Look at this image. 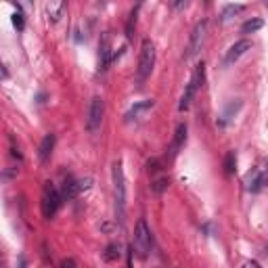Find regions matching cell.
I'll return each instance as SVG.
<instances>
[{"label":"cell","instance_id":"1","mask_svg":"<svg viewBox=\"0 0 268 268\" xmlns=\"http://www.w3.org/2000/svg\"><path fill=\"white\" fill-rule=\"evenodd\" d=\"M113 174V199H115V218L120 224L126 218V180H124V168L122 162H115L111 168Z\"/></svg>","mask_w":268,"mask_h":268},{"label":"cell","instance_id":"2","mask_svg":"<svg viewBox=\"0 0 268 268\" xmlns=\"http://www.w3.org/2000/svg\"><path fill=\"white\" fill-rule=\"evenodd\" d=\"M155 65V46L151 40H142L140 46V57H138V67H136V84L138 88L147 82V78L151 76Z\"/></svg>","mask_w":268,"mask_h":268},{"label":"cell","instance_id":"3","mask_svg":"<svg viewBox=\"0 0 268 268\" xmlns=\"http://www.w3.org/2000/svg\"><path fill=\"white\" fill-rule=\"evenodd\" d=\"M151 247H153V235L151 228L147 226V220L140 218L134 226V237H132V252H136L140 258H147Z\"/></svg>","mask_w":268,"mask_h":268},{"label":"cell","instance_id":"4","mask_svg":"<svg viewBox=\"0 0 268 268\" xmlns=\"http://www.w3.org/2000/svg\"><path fill=\"white\" fill-rule=\"evenodd\" d=\"M203 78H205V65L199 63L197 67H195V74H193V78H191V82L186 84L184 92H182V96H180V103H178V111H186V109L191 107L195 94H197V90L203 86Z\"/></svg>","mask_w":268,"mask_h":268},{"label":"cell","instance_id":"5","mask_svg":"<svg viewBox=\"0 0 268 268\" xmlns=\"http://www.w3.org/2000/svg\"><path fill=\"white\" fill-rule=\"evenodd\" d=\"M61 201H63V195H61L50 182L44 184V191H42V214H44V218L50 220L52 216H55L61 208Z\"/></svg>","mask_w":268,"mask_h":268},{"label":"cell","instance_id":"6","mask_svg":"<svg viewBox=\"0 0 268 268\" xmlns=\"http://www.w3.org/2000/svg\"><path fill=\"white\" fill-rule=\"evenodd\" d=\"M103 115H105V101L101 96H92L90 107H88V118H86V128L88 132H96L103 124Z\"/></svg>","mask_w":268,"mask_h":268},{"label":"cell","instance_id":"7","mask_svg":"<svg viewBox=\"0 0 268 268\" xmlns=\"http://www.w3.org/2000/svg\"><path fill=\"white\" fill-rule=\"evenodd\" d=\"M205 30H208V21H199L191 32V40H189V48L184 52V59H193L197 52L201 50V44L205 38Z\"/></svg>","mask_w":268,"mask_h":268},{"label":"cell","instance_id":"8","mask_svg":"<svg viewBox=\"0 0 268 268\" xmlns=\"http://www.w3.org/2000/svg\"><path fill=\"white\" fill-rule=\"evenodd\" d=\"M249 48H252V42H249V40H239V42H235L233 46L228 48V52H226V57H224V65H233L235 61H239V59L243 57Z\"/></svg>","mask_w":268,"mask_h":268},{"label":"cell","instance_id":"9","mask_svg":"<svg viewBox=\"0 0 268 268\" xmlns=\"http://www.w3.org/2000/svg\"><path fill=\"white\" fill-rule=\"evenodd\" d=\"M245 184H247V191H252V193H260V191L264 189V184H266V174L262 172L260 168H254L252 172L247 174Z\"/></svg>","mask_w":268,"mask_h":268},{"label":"cell","instance_id":"10","mask_svg":"<svg viewBox=\"0 0 268 268\" xmlns=\"http://www.w3.org/2000/svg\"><path fill=\"white\" fill-rule=\"evenodd\" d=\"M153 105H155V101H153V99H147V101H138V103H134V105L130 107V109H128V113L124 115V120H126V122L138 120L140 115L145 113V111H149V109H151V107H153Z\"/></svg>","mask_w":268,"mask_h":268},{"label":"cell","instance_id":"11","mask_svg":"<svg viewBox=\"0 0 268 268\" xmlns=\"http://www.w3.org/2000/svg\"><path fill=\"white\" fill-rule=\"evenodd\" d=\"M184 142H186V124H180L174 130V138H172V145H170V157H176L178 151L184 147Z\"/></svg>","mask_w":268,"mask_h":268},{"label":"cell","instance_id":"12","mask_svg":"<svg viewBox=\"0 0 268 268\" xmlns=\"http://www.w3.org/2000/svg\"><path fill=\"white\" fill-rule=\"evenodd\" d=\"M55 142H57L55 134H46V136L42 138L40 147H38V157H40V162H42V164H46L48 159H50L52 149H55Z\"/></svg>","mask_w":268,"mask_h":268},{"label":"cell","instance_id":"13","mask_svg":"<svg viewBox=\"0 0 268 268\" xmlns=\"http://www.w3.org/2000/svg\"><path fill=\"white\" fill-rule=\"evenodd\" d=\"M99 67L101 69H107L109 67V63H111V44H109V36H103V40H101V46H99Z\"/></svg>","mask_w":268,"mask_h":268},{"label":"cell","instance_id":"14","mask_svg":"<svg viewBox=\"0 0 268 268\" xmlns=\"http://www.w3.org/2000/svg\"><path fill=\"white\" fill-rule=\"evenodd\" d=\"M80 193H82V186H80V180H74V178H67L65 184H63V191H61V195H63V199L71 201V199H76Z\"/></svg>","mask_w":268,"mask_h":268},{"label":"cell","instance_id":"15","mask_svg":"<svg viewBox=\"0 0 268 268\" xmlns=\"http://www.w3.org/2000/svg\"><path fill=\"white\" fill-rule=\"evenodd\" d=\"M65 8H67L65 2H48V4H46V15H48V19H50L52 23H57L61 17H63Z\"/></svg>","mask_w":268,"mask_h":268},{"label":"cell","instance_id":"16","mask_svg":"<svg viewBox=\"0 0 268 268\" xmlns=\"http://www.w3.org/2000/svg\"><path fill=\"white\" fill-rule=\"evenodd\" d=\"M241 99H235V101H230L228 105H226V109H224V113L220 115V126H226V122L230 120V118H235V113L241 109Z\"/></svg>","mask_w":268,"mask_h":268},{"label":"cell","instance_id":"17","mask_svg":"<svg viewBox=\"0 0 268 268\" xmlns=\"http://www.w3.org/2000/svg\"><path fill=\"white\" fill-rule=\"evenodd\" d=\"M243 4H228L226 8H224V11H222V21H228L230 19V17H233V15H237V13H241V11H243Z\"/></svg>","mask_w":268,"mask_h":268},{"label":"cell","instance_id":"18","mask_svg":"<svg viewBox=\"0 0 268 268\" xmlns=\"http://www.w3.org/2000/svg\"><path fill=\"white\" fill-rule=\"evenodd\" d=\"M262 19H249V21H245L243 23V28H241V32H243V34H252V32H258V30H260L262 28Z\"/></svg>","mask_w":268,"mask_h":268},{"label":"cell","instance_id":"19","mask_svg":"<svg viewBox=\"0 0 268 268\" xmlns=\"http://www.w3.org/2000/svg\"><path fill=\"white\" fill-rule=\"evenodd\" d=\"M138 8H140V6L132 8L130 19H128V23H126V36H128V38H132V36H134V28H136V15H138Z\"/></svg>","mask_w":268,"mask_h":268},{"label":"cell","instance_id":"20","mask_svg":"<svg viewBox=\"0 0 268 268\" xmlns=\"http://www.w3.org/2000/svg\"><path fill=\"white\" fill-rule=\"evenodd\" d=\"M118 258H120V245H118V243H111V245H107V252H105V260L113 262V260H118Z\"/></svg>","mask_w":268,"mask_h":268},{"label":"cell","instance_id":"21","mask_svg":"<svg viewBox=\"0 0 268 268\" xmlns=\"http://www.w3.org/2000/svg\"><path fill=\"white\" fill-rule=\"evenodd\" d=\"M224 168H226V174H233L235 170H237V157H235V151H228V153H226Z\"/></svg>","mask_w":268,"mask_h":268},{"label":"cell","instance_id":"22","mask_svg":"<svg viewBox=\"0 0 268 268\" xmlns=\"http://www.w3.org/2000/svg\"><path fill=\"white\" fill-rule=\"evenodd\" d=\"M168 184H170V180L166 176H162V178H155L153 184H151V189H153V193H162V191L168 189Z\"/></svg>","mask_w":268,"mask_h":268},{"label":"cell","instance_id":"23","mask_svg":"<svg viewBox=\"0 0 268 268\" xmlns=\"http://www.w3.org/2000/svg\"><path fill=\"white\" fill-rule=\"evenodd\" d=\"M13 23H15V28L19 30V32L25 28V19H23V13H21L19 6H17V11H15V15H13Z\"/></svg>","mask_w":268,"mask_h":268},{"label":"cell","instance_id":"24","mask_svg":"<svg viewBox=\"0 0 268 268\" xmlns=\"http://www.w3.org/2000/svg\"><path fill=\"white\" fill-rule=\"evenodd\" d=\"M61 268H76V260L74 258H67V260L61 262Z\"/></svg>","mask_w":268,"mask_h":268},{"label":"cell","instance_id":"25","mask_svg":"<svg viewBox=\"0 0 268 268\" xmlns=\"http://www.w3.org/2000/svg\"><path fill=\"white\" fill-rule=\"evenodd\" d=\"M243 268H262V266H260V264H258L256 260H247V262L243 264Z\"/></svg>","mask_w":268,"mask_h":268},{"label":"cell","instance_id":"26","mask_svg":"<svg viewBox=\"0 0 268 268\" xmlns=\"http://www.w3.org/2000/svg\"><path fill=\"white\" fill-rule=\"evenodd\" d=\"M174 6L176 8H182V6H186V2H174Z\"/></svg>","mask_w":268,"mask_h":268}]
</instances>
